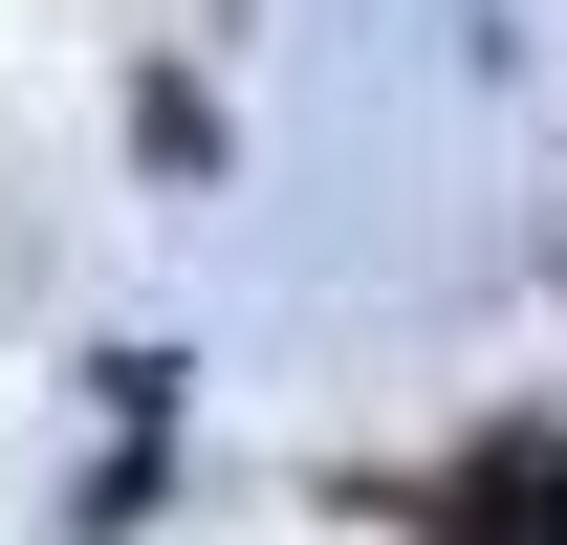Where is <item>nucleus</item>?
Instances as JSON below:
<instances>
[{"label":"nucleus","mask_w":567,"mask_h":545,"mask_svg":"<svg viewBox=\"0 0 567 545\" xmlns=\"http://www.w3.org/2000/svg\"><path fill=\"white\" fill-rule=\"evenodd\" d=\"M458 545H567V459L546 436H502V459L458 480Z\"/></svg>","instance_id":"obj_1"}]
</instances>
